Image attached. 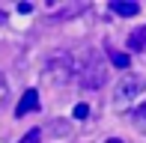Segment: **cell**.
I'll use <instances>...</instances> for the list:
<instances>
[{"label":"cell","mask_w":146,"mask_h":143,"mask_svg":"<svg viewBox=\"0 0 146 143\" xmlns=\"http://www.w3.org/2000/svg\"><path fill=\"white\" fill-rule=\"evenodd\" d=\"M108 143H122V140H119V137H110V140H108Z\"/></svg>","instance_id":"cell-14"},{"label":"cell","mask_w":146,"mask_h":143,"mask_svg":"<svg viewBox=\"0 0 146 143\" xmlns=\"http://www.w3.org/2000/svg\"><path fill=\"white\" fill-rule=\"evenodd\" d=\"M108 57H110V63H113L116 69H122V72H128V69H131V57H128V54H122V51L108 48Z\"/></svg>","instance_id":"cell-7"},{"label":"cell","mask_w":146,"mask_h":143,"mask_svg":"<svg viewBox=\"0 0 146 143\" xmlns=\"http://www.w3.org/2000/svg\"><path fill=\"white\" fill-rule=\"evenodd\" d=\"M75 81L84 89H98L108 81V69H104L102 57L92 54V51H81L75 54Z\"/></svg>","instance_id":"cell-1"},{"label":"cell","mask_w":146,"mask_h":143,"mask_svg":"<svg viewBox=\"0 0 146 143\" xmlns=\"http://www.w3.org/2000/svg\"><path fill=\"white\" fill-rule=\"evenodd\" d=\"M128 48L137 51V54H140V51H146V27H137L134 33L128 36Z\"/></svg>","instance_id":"cell-8"},{"label":"cell","mask_w":146,"mask_h":143,"mask_svg":"<svg viewBox=\"0 0 146 143\" xmlns=\"http://www.w3.org/2000/svg\"><path fill=\"white\" fill-rule=\"evenodd\" d=\"M143 87H146V77H143V75L125 72L122 81H119L116 89H113V105H116V107H128V105H134V99L143 93Z\"/></svg>","instance_id":"cell-3"},{"label":"cell","mask_w":146,"mask_h":143,"mask_svg":"<svg viewBox=\"0 0 146 143\" xmlns=\"http://www.w3.org/2000/svg\"><path fill=\"white\" fill-rule=\"evenodd\" d=\"M18 12H21V15H30V12H33V3H18Z\"/></svg>","instance_id":"cell-12"},{"label":"cell","mask_w":146,"mask_h":143,"mask_svg":"<svg viewBox=\"0 0 146 143\" xmlns=\"http://www.w3.org/2000/svg\"><path fill=\"white\" fill-rule=\"evenodd\" d=\"M45 81L57 83V87L72 83L75 81V54L72 51H57L48 60V66H45Z\"/></svg>","instance_id":"cell-2"},{"label":"cell","mask_w":146,"mask_h":143,"mask_svg":"<svg viewBox=\"0 0 146 143\" xmlns=\"http://www.w3.org/2000/svg\"><path fill=\"white\" fill-rule=\"evenodd\" d=\"M45 9L54 21H69V18H78L81 12H87V3L84 0H48Z\"/></svg>","instance_id":"cell-4"},{"label":"cell","mask_w":146,"mask_h":143,"mask_svg":"<svg viewBox=\"0 0 146 143\" xmlns=\"http://www.w3.org/2000/svg\"><path fill=\"white\" fill-rule=\"evenodd\" d=\"M39 140H42V131H39V128H30V131L24 134L18 143H39Z\"/></svg>","instance_id":"cell-10"},{"label":"cell","mask_w":146,"mask_h":143,"mask_svg":"<svg viewBox=\"0 0 146 143\" xmlns=\"http://www.w3.org/2000/svg\"><path fill=\"white\" fill-rule=\"evenodd\" d=\"M0 99H6V77L0 75Z\"/></svg>","instance_id":"cell-13"},{"label":"cell","mask_w":146,"mask_h":143,"mask_svg":"<svg viewBox=\"0 0 146 143\" xmlns=\"http://www.w3.org/2000/svg\"><path fill=\"white\" fill-rule=\"evenodd\" d=\"M131 119H134V125L146 134V101H143V105H137L134 110H131Z\"/></svg>","instance_id":"cell-9"},{"label":"cell","mask_w":146,"mask_h":143,"mask_svg":"<svg viewBox=\"0 0 146 143\" xmlns=\"http://www.w3.org/2000/svg\"><path fill=\"white\" fill-rule=\"evenodd\" d=\"M39 107V93L36 89H27V93L21 95V101H18V107H15V116H27L30 110H36Z\"/></svg>","instance_id":"cell-5"},{"label":"cell","mask_w":146,"mask_h":143,"mask_svg":"<svg viewBox=\"0 0 146 143\" xmlns=\"http://www.w3.org/2000/svg\"><path fill=\"white\" fill-rule=\"evenodd\" d=\"M110 9H113L116 15H122V18H134L137 12H140V6L131 3V0H113V3H110Z\"/></svg>","instance_id":"cell-6"},{"label":"cell","mask_w":146,"mask_h":143,"mask_svg":"<svg viewBox=\"0 0 146 143\" xmlns=\"http://www.w3.org/2000/svg\"><path fill=\"white\" fill-rule=\"evenodd\" d=\"M87 116H90V105H84V101L75 105V119H87Z\"/></svg>","instance_id":"cell-11"}]
</instances>
